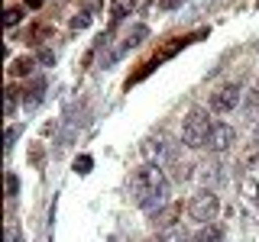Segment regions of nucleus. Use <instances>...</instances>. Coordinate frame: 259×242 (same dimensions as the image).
Returning <instances> with one entry per match:
<instances>
[{
  "label": "nucleus",
  "instance_id": "nucleus-1",
  "mask_svg": "<svg viewBox=\"0 0 259 242\" xmlns=\"http://www.w3.org/2000/svg\"><path fill=\"white\" fill-rule=\"evenodd\" d=\"M168 174H165V168H159V165H140L133 171V177H130V197H133V204L140 207V210H159V207H165V200H168Z\"/></svg>",
  "mask_w": 259,
  "mask_h": 242
},
{
  "label": "nucleus",
  "instance_id": "nucleus-2",
  "mask_svg": "<svg viewBox=\"0 0 259 242\" xmlns=\"http://www.w3.org/2000/svg\"><path fill=\"white\" fill-rule=\"evenodd\" d=\"M217 213H221V197H217L214 191L201 188V191L191 194V200H188V216H191L194 223L207 226V223L217 220Z\"/></svg>",
  "mask_w": 259,
  "mask_h": 242
},
{
  "label": "nucleus",
  "instance_id": "nucleus-3",
  "mask_svg": "<svg viewBox=\"0 0 259 242\" xmlns=\"http://www.w3.org/2000/svg\"><path fill=\"white\" fill-rule=\"evenodd\" d=\"M210 116L204 110H191L188 116H185L182 123V142L188 145V149H201V145H207V136H210Z\"/></svg>",
  "mask_w": 259,
  "mask_h": 242
},
{
  "label": "nucleus",
  "instance_id": "nucleus-4",
  "mask_svg": "<svg viewBox=\"0 0 259 242\" xmlns=\"http://www.w3.org/2000/svg\"><path fill=\"white\" fill-rule=\"evenodd\" d=\"M210 113H233L237 107H243V87L237 81H227V84H217L210 91V100H207Z\"/></svg>",
  "mask_w": 259,
  "mask_h": 242
},
{
  "label": "nucleus",
  "instance_id": "nucleus-5",
  "mask_svg": "<svg viewBox=\"0 0 259 242\" xmlns=\"http://www.w3.org/2000/svg\"><path fill=\"white\" fill-rule=\"evenodd\" d=\"M143 152H146V158H152V165H159V168L182 161V158H178V145L172 139H165V136H159V139H146Z\"/></svg>",
  "mask_w": 259,
  "mask_h": 242
},
{
  "label": "nucleus",
  "instance_id": "nucleus-6",
  "mask_svg": "<svg viewBox=\"0 0 259 242\" xmlns=\"http://www.w3.org/2000/svg\"><path fill=\"white\" fill-rule=\"evenodd\" d=\"M233 142H237V129L230 123H214L210 126V136H207V152H214V155H224V152L233 149Z\"/></svg>",
  "mask_w": 259,
  "mask_h": 242
},
{
  "label": "nucleus",
  "instance_id": "nucleus-7",
  "mask_svg": "<svg viewBox=\"0 0 259 242\" xmlns=\"http://www.w3.org/2000/svg\"><path fill=\"white\" fill-rule=\"evenodd\" d=\"M243 194L259 207V155H249L243 165Z\"/></svg>",
  "mask_w": 259,
  "mask_h": 242
},
{
  "label": "nucleus",
  "instance_id": "nucleus-8",
  "mask_svg": "<svg viewBox=\"0 0 259 242\" xmlns=\"http://www.w3.org/2000/svg\"><path fill=\"white\" fill-rule=\"evenodd\" d=\"M146 36H149V29H146V26H136V29L130 32V36L123 39V42H120V48H117V52H113V55H110V58L104 62V65H107V68H110V65H117V62H120V58H123V55L130 52V48H136V45H140Z\"/></svg>",
  "mask_w": 259,
  "mask_h": 242
},
{
  "label": "nucleus",
  "instance_id": "nucleus-9",
  "mask_svg": "<svg viewBox=\"0 0 259 242\" xmlns=\"http://www.w3.org/2000/svg\"><path fill=\"white\" fill-rule=\"evenodd\" d=\"M178 213H182V207H178V204H165V207L152 210L149 223L156 226V229H172V226H175V220H178Z\"/></svg>",
  "mask_w": 259,
  "mask_h": 242
},
{
  "label": "nucleus",
  "instance_id": "nucleus-10",
  "mask_svg": "<svg viewBox=\"0 0 259 242\" xmlns=\"http://www.w3.org/2000/svg\"><path fill=\"white\" fill-rule=\"evenodd\" d=\"M243 116H246L253 126L259 123V84L249 87V94L243 97Z\"/></svg>",
  "mask_w": 259,
  "mask_h": 242
},
{
  "label": "nucleus",
  "instance_id": "nucleus-11",
  "mask_svg": "<svg viewBox=\"0 0 259 242\" xmlns=\"http://www.w3.org/2000/svg\"><path fill=\"white\" fill-rule=\"evenodd\" d=\"M46 97V81H32L29 87H23V107H36Z\"/></svg>",
  "mask_w": 259,
  "mask_h": 242
},
{
  "label": "nucleus",
  "instance_id": "nucleus-12",
  "mask_svg": "<svg viewBox=\"0 0 259 242\" xmlns=\"http://www.w3.org/2000/svg\"><path fill=\"white\" fill-rule=\"evenodd\" d=\"M194 242H224V226H217V223L201 226V229L194 232Z\"/></svg>",
  "mask_w": 259,
  "mask_h": 242
},
{
  "label": "nucleus",
  "instance_id": "nucleus-13",
  "mask_svg": "<svg viewBox=\"0 0 259 242\" xmlns=\"http://www.w3.org/2000/svg\"><path fill=\"white\" fill-rule=\"evenodd\" d=\"M136 10V0H110V20L120 23L123 16H130Z\"/></svg>",
  "mask_w": 259,
  "mask_h": 242
},
{
  "label": "nucleus",
  "instance_id": "nucleus-14",
  "mask_svg": "<svg viewBox=\"0 0 259 242\" xmlns=\"http://www.w3.org/2000/svg\"><path fill=\"white\" fill-rule=\"evenodd\" d=\"M198 177H201V181H204V188H207V191H214L217 177H221V165H217V161H210V165L198 168Z\"/></svg>",
  "mask_w": 259,
  "mask_h": 242
},
{
  "label": "nucleus",
  "instance_id": "nucleus-15",
  "mask_svg": "<svg viewBox=\"0 0 259 242\" xmlns=\"http://www.w3.org/2000/svg\"><path fill=\"white\" fill-rule=\"evenodd\" d=\"M88 23H91V13H75L71 16V29H84Z\"/></svg>",
  "mask_w": 259,
  "mask_h": 242
},
{
  "label": "nucleus",
  "instance_id": "nucleus-16",
  "mask_svg": "<svg viewBox=\"0 0 259 242\" xmlns=\"http://www.w3.org/2000/svg\"><path fill=\"white\" fill-rule=\"evenodd\" d=\"M16 191H20V177L10 171L7 174V197H16Z\"/></svg>",
  "mask_w": 259,
  "mask_h": 242
},
{
  "label": "nucleus",
  "instance_id": "nucleus-17",
  "mask_svg": "<svg viewBox=\"0 0 259 242\" xmlns=\"http://www.w3.org/2000/svg\"><path fill=\"white\" fill-rule=\"evenodd\" d=\"M29 71H32V58H20L13 65V75H29Z\"/></svg>",
  "mask_w": 259,
  "mask_h": 242
},
{
  "label": "nucleus",
  "instance_id": "nucleus-18",
  "mask_svg": "<svg viewBox=\"0 0 259 242\" xmlns=\"http://www.w3.org/2000/svg\"><path fill=\"white\" fill-rule=\"evenodd\" d=\"M7 113H16V87H7Z\"/></svg>",
  "mask_w": 259,
  "mask_h": 242
},
{
  "label": "nucleus",
  "instance_id": "nucleus-19",
  "mask_svg": "<svg viewBox=\"0 0 259 242\" xmlns=\"http://www.w3.org/2000/svg\"><path fill=\"white\" fill-rule=\"evenodd\" d=\"M20 20H23V10H16V7H13V10H7V26H16Z\"/></svg>",
  "mask_w": 259,
  "mask_h": 242
},
{
  "label": "nucleus",
  "instance_id": "nucleus-20",
  "mask_svg": "<svg viewBox=\"0 0 259 242\" xmlns=\"http://www.w3.org/2000/svg\"><path fill=\"white\" fill-rule=\"evenodd\" d=\"M16 136H20V126H10L7 129V152L13 149V142H16Z\"/></svg>",
  "mask_w": 259,
  "mask_h": 242
},
{
  "label": "nucleus",
  "instance_id": "nucleus-21",
  "mask_svg": "<svg viewBox=\"0 0 259 242\" xmlns=\"http://www.w3.org/2000/svg\"><path fill=\"white\" fill-rule=\"evenodd\" d=\"M75 171H81V174H84V171H91V158H88V155H81V158H78V165H75Z\"/></svg>",
  "mask_w": 259,
  "mask_h": 242
},
{
  "label": "nucleus",
  "instance_id": "nucleus-22",
  "mask_svg": "<svg viewBox=\"0 0 259 242\" xmlns=\"http://www.w3.org/2000/svg\"><path fill=\"white\" fill-rule=\"evenodd\" d=\"M39 58H42V65H55V55H52V52H42Z\"/></svg>",
  "mask_w": 259,
  "mask_h": 242
},
{
  "label": "nucleus",
  "instance_id": "nucleus-23",
  "mask_svg": "<svg viewBox=\"0 0 259 242\" xmlns=\"http://www.w3.org/2000/svg\"><path fill=\"white\" fill-rule=\"evenodd\" d=\"M10 242H23V239H20V229H16V226H10Z\"/></svg>",
  "mask_w": 259,
  "mask_h": 242
},
{
  "label": "nucleus",
  "instance_id": "nucleus-24",
  "mask_svg": "<svg viewBox=\"0 0 259 242\" xmlns=\"http://www.w3.org/2000/svg\"><path fill=\"white\" fill-rule=\"evenodd\" d=\"M253 145H256V149H259V123L253 126Z\"/></svg>",
  "mask_w": 259,
  "mask_h": 242
},
{
  "label": "nucleus",
  "instance_id": "nucleus-25",
  "mask_svg": "<svg viewBox=\"0 0 259 242\" xmlns=\"http://www.w3.org/2000/svg\"><path fill=\"white\" fill-rule=\"evenodd\" d=\"M26 4L32 7V10H39V7H42V0H26Z\"/></svg>",
  "mask_w": 259,
  "mask_h": 242
},
{
  "label": "nucleus",
  "instance_id": "nucleus-26",
  "mask_svg": "<svg viewBox=\"0 0 259 242\" xmlns=\"http://www.w3.org/2000/svg\"><path fill=\"white\" fill-rule=\"evenodd\" d=\"M152 242H175V239H168V236H156Z\"/></svg>",
  "mask_w": 259,
  "mask_h": 242
}]
</instances>
